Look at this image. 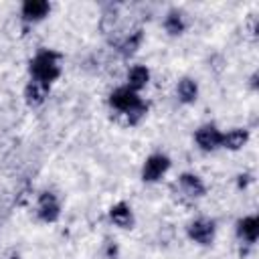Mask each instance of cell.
I'll list each match as a JSON object with an SVG mask.
<instances>
[{
	"instance_id": "cell-12",
	"label": "cell",
	"mask_w": 259,
	"mask_h": 259,
	"mask_svg": "<svg viewBox=\"0 0 259 259\" xmlns=\"http://www.w3.org/2000/svg\"><path fill=\"white\" fill-rule=\"evenodd\" d=\"M176 182H178V188L182 190V194L188 196V198H202L206 194L204 180L198 174H194V172H182V174H178V180Z\"/></svg>"
},
{
	"instance_id": "cell-3",
	"label": "cell",
	"mask_w": 259,
	"mask_h": 259,
	"mask_svg": "<svg viewBox=\"0 0 259 259\" xmlns=\"http://www.w3.org/2000/svg\"><path fill=\"white\" fill-rule=\"evenodd\" d=\"M170 168H172L170 156L164 154V152H154V154H150V156L144 160L140 176H142V180H144L146 184H154V182L162 180V178L168 174Z\"/></svg>"
},
{
	"instance_id": "cell-4",
	"label": "cell",
	"mask_w": 259,
	"mask_h": 259,
	"mask_svg": "<svg viewBox=\"0 0 259 259\" xmlns=\"http://www.w3.org/2000/svg\"><path fill=\"white\" fill-rule=\"evenodd\" d=\"M61 210H63V204H61V198L53 192V190H42L38 196H36V202H34V214L40 223H57L61 219Z\"/></svg>"
},
{
	"instance_id": "cell-5",
	"label": "cell",
	"mask_w": 259,
	"mask_h": 259,
	"mask_svg": "<svg viewBox=\"0 0 259 259\" xmlns=\"http://www.w3.org/2000/svg\"><path fill=\"white\" fill-rule=\"evenodd\" d=\"M186 235L192 243L200 245V247H208L214 243V237H217V223L214 219H208V217H198L194 221L188 223L186 227Z\"/></svg>"
},
{
	"instance_id": "cell-14",
	"label": "cell",
	"mask_w": 259,
	"mask_h": 259,
	"mask_svg": "<svg viewBox=\"0 0 259 259\" xmlns=\"http://www.w3.org/2000/svg\"><path fill=\"white\" fill-rule=\"evenodd\" d=\"M251 134L247 127H231L227 132H223V140H221V148L229 150V152H239L247 146Z\"/></svg>"
},
{
	"instance_id": "cell-15",
	"label": "cell",
	"mask_w": 259,
	"mask_h": 259,
	"mask_svg": "<svg viewBox=\"0 0 259 259\" xmlns=\"http://www.w3.org/2000/svg\"><path fill=\"white\" fill-rule=\"evenodd\" d=\"M150 79H152V73H150V69L146 65H132L127 69V73H125V87H130L132 91L140 93L142 89L148 87Z\"/></svg>"
},
{
	"instance_id": "cell-17",
	"label": "cell",
	"mask_w": 259,
	"mask_h": 259,
	"mask_svg": "<svg viewBox=\"0 0 259 259\" xmlns=\"http://www.w3.org/2000/svg\"><path fill=\"white\" fill-rule=\"evenodd\" d=\"M117 255H119V249H117L115 241H107V251H105V257H107V259H117Z\"/></svg>"
},
{
	"instance_id": "cell-18",
	"label": "cell",
	"mask_w": 259,
	"mask_h": 259,
	"mask_svg": "<svg viewBox=\"0 0 259 259\" xmlns=\"http://www.w3.org/2000/svg\"><path fill=\"white\" fill-rule=\"evenodd\" d=\"M249 81H251V87H253V89H257V71L251 75V79H249Z\"/></svg>"
},
{
	"instance_id": "cell-9",
	"label": "cell",
	"mask_w": 259,
	"mask_h": 259,
	"mask_svg": "<svg viewBox=\"0 0 259 259\" xmlns=\"http://www.w3.org/2000/svg\"><path fill=\"white\" fill-rule=\"evenodd\" d=\"M235 235L245 245H255L259 239V217L245 214L235 223Z\"/></svg>"
},
{
	"instance_id": "cell-7",
	"label": "cell",
	"mask_w": 259,
	"mask_h": 259,
	"mask_svg": "<svg viewBox=\"0 0 259 259\" xmlns=\"http://www.w3.org/2000/svg\"><path fill=\"white\" fill-rule=\"evenodd\" d=\"M107 217H109V223H111L113 227H117V229L127 231V229H134V227H136L134 208H132V204L125 202V200H117L115 204H111L109 210H107Z\"/></svg>"
},
{
	"instance_id": "cell-2",
	"label": "cell",
	"mask_w": 259,
	"mask_h": 259,
	"mask_svg": "<svg viewBox=\"0 0 259 259\" xmlns=\"http://www.w3.org/2000/svg\"><path fill=\"white\" fill-rule=\"evenodd\" d=\"M63 61L65 55L55 49H38L34 57L28 61V79L42 81L53 85L63 75Z\"/></svg>"
},
{
	"instance_id": "cell-16",
	"label": "cell",
	"mask_w": 259,
	"mask_h": 259,
	"mask_svg": "<svg viewBox=\"0 0 259 259\" xmlns=\"http://www.w3.org/2000/svg\"><path fill=\"white\" fill-rule=\"evenodd\" d=\"M198 93H200V87H198V83H196L192 77H182V79H178V83H176V97H178V101H180L182 105H192V103H196Z\"/></svg>"
},
{
	"instance_id": "cell-10",
	"label": "cell",
	"mask_w": 259,
	"mask_h": 259,
	"mask_svg": "<svg viewBox=\"0 0 259 259\" xmlns=\"http://www.w3.org/2000/svg\"><path fill=\"white\" fill-rule=\"evenodd\" d=\"M51 95V85L42 83V81H36V79H28L26 85H24V91H22V97H24V103L28 107H40Z\"/></svg>"
},
{
	"instance_id": "cell-11",
	"label": "cell",
	"mask_w": 259,
	"mask_h": 259,
	"mask_svg": "<svg viewBox=\"0 0 259 259\" xmlns=\"http://www.w3.org/2000/svg\"><path fill=\"white\" fill-rule=\"evenodd\" d=\"M142 42H144V28L136 26V28L123 32L119 40H115V51L121 57H134L138 53V49L142 47Z\"/></svg>"
},
{
	"instance_id": "cell-8",
	"label": "cell",
	"mask_w": 259,
	"mask_h": 259,
	"mask_svg": "<svg viewBox=\"0 0 259 259\" xmlns=\"http://www.w3.org/2000/svg\"><path fill=\"white\" fill-rule=\"evenodd\" d=\"M51 14V2L47 0H24L20 4V18L26 24L42 22Z\"/></svg>"
},
{
	"instance_id": "cell-6",
	"label": "cell",
	"mask_w": 259,
	"mask_h": 259,
	"mask_svg": "<svg viewBox=\"0 0 259 259\" xmlns=\"http://www.w3.org/2000/svg\"><path fill=\"white\" fill-rule=\"evenodd\" d=\"M221 140H223V132L219 130L217 123L210 121L198 125L194 132V144L202 152H217L221 148Z\"/></svg>"
},
{
	"instance_id": "cell-13",
	"label": "cell",
	"mask_w": 259,
	"mask_h": 259,
	"mask_svg": "<svg viewBox=\"0 0 259 259\" xmlns=\"http://www.w3.org/2000/svg\"><path fill=\"white\" fill-rule=\"evenodd\" d=\"M162 28L170 34V36H180L184 34V30L188 28V20H186V14L180 10V8H170L164 18H162Z\"/></svg>"
},
{
	"instance_id": "cell-1",
	"label": "cell",
	"mask_w": 259,
	"mask_h": 259,
	"mask_svg": "<svg viewBox=\"0 0 259 259\" xmlns=\"http://www.w3.org/2000/svg\"><path fill=\"white\" fill-rule=\"evenodd\" d=\"M107 105L115 115H119L125 121V125H138L150 109L148 101L125 85H119L109 93Z\"/></svg>"
}]
</instances>
